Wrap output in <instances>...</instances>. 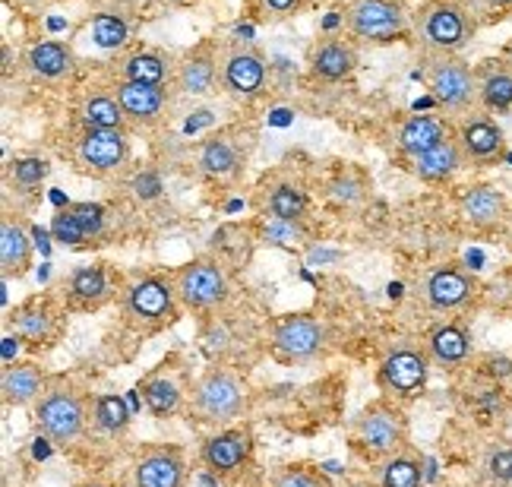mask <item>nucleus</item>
I'll return each instance as SVG.
<instances>
[{
    "instance_id": "nucleus-51",
    "label": "nucleus",
    "mask_w": 512,
    "mask_h": 487,
    "mask_svg": "<svg viewBox=\"0 0 512 487\" xmlns=\"http://www.w3.org/2000/svg\"><path fill=\"white\" fill-rule=\"evenodd\" d=\"M503 61L512 67V42H509V45H506V51H503Z\"/></svg>"
},
{
    "instance_id": "nucleus-49",
    "label": "nucleus",
    "mask_w": 512,
    "mask_h": 487,
    "mask_svg": "<svg viewBox=\"0 0 512 487\" xmlns=\"http://www.w3.org/2000/svg\"><path fill=\"white\" fill-rule=\"evenodd\" d=\"M13 345H19V336H16V339H13V336H7V339H4V358H10V355H13Z\"/></svg>"
},
{
    "instance_id": "nucleus-27",
    "label": "nucleus",
    "mask_w": 512,
    "mask_h": 487,
    "mask_svg": "<svg viewBox=\"0 0 512 487\" xmlns=\"http://www.w3.org/2000/svg\"><path fill=\"white\" fill-rule=\"evenodd\" d=\"M10 323L16 329V336L19 339H26L32 345H45L54 339V314L45 307V304H38V301H29L23 307H16L13 314H10Z\"/></svg>"
},
{
    "instance_id": "nucleus-36",
    "label": "nucleus",
    "mask_w": 512,
    "mask_h": 487,
    "mask_svg": "<svg viewBox=\"0 0 512 487\" xmlns=\"http://www.w3.org/2000/svg\"><path fill=\"white\" fill-rule=\"evenodd\" d=\"M92 418L95 427L105 434H121L124 427L130 424V408L121 396H98L92 405Z\"/></svg>"
},
{
    "instance_id": "nucleus-37",
    "label": "nucleus",
    "mask_w": 512,
    "mask_h": 487,
    "mask_svg": "<svg viewBox=\"0 0 512 487\" xmlns=\"http://www.w3.org/2000/svg\"><path fill=\"white\" fill-rule=\"evenodd\" d=\"M92 38H95V45L98 48H124L127 45V38H130V29L121 16H114V13H98L92 19Z\"/></svg>"
},
{
    "instance_id": "nucleus-1",
    "label": "nucleus",
    "mask_w": 512,
    "mask_h": 487,
    "mask_svg": "<svg viewBox=\"0 0 512 487\" xmlns=\"http://www.w3.org/2000/svg\"><path fill=\"white\" fill-rule=\"evenodd\" d=\"M424 83L446 114L465 118L481 102L478 92V70L459 54H427L424 57Z\"/></svg>"
},
{
    "instance_id": "nucleus-32",
    "label": "nucleus",
    "mask_w": 512,
    "mask_h": 487,
    "mask_svg": "<svg viewBox=\"0 0 512 487\" xmlns=\"http://www.w3.org/2000/svg\"><path fill=\"white\" fill-rule=\"evenodd\" d=\"M80 118L86 124V130H121L124 124V108L121 102L114 99V95H105V92H95L83 102V111Z\"/></svg>"
},
{
    "instance_id": "nucleus-6",
    "label": "nucleus",
    "mask_w": 512,
    "mask_h": 487,
    "mask_svg": "<svg viewBox=\"0 0 512 487\" xmlns=\"http://www.w3.org/2000/svg\"><path fill=\"white\" fill-rule=\"evenodd\" d=\"M38 431L54 446H73L86 431V402L67 386H54L35 405Z\"/></svg>"
},
{
    "instance_id": "nucleus-4",
    "label": "nucleus",
    "mask_w": 512,
    "mask_h": 487,
    "mask_svg": "<svg viewBox=\"0 0 512 487\" xmlns=\"http://www.w3.org/2000/svg\"><path fill=\"white\" fill-rule=\"evenodd\" d=\"M354 440L361 443V450L367 456L389 459L399 456L408 443V421L402 415V408L392 402H373L364 412L354 418Z\"/></svg>"
},
{
    "instance_id": "nucleus-38",
    "label": "nucleus",
    "mask_w": 512,
    "mask_h": 487,
    "mask_svg": "<svg viewBox=\"0 0 512 487\" xmlns=\"http://www.w3.org/2000/svg\"><path fill=\"white\" fill-rule=\"evenodd\" d=\"M48 162L45 159H35V155H26V159H16L13 165H10V181L16 184V187H23V190H32V187H38L45 178H48Z\"/></svg>"
},
{
    "instance_id": "nucleus-50",
    "label": "nucleus",
    "mask_w": 512,
    "mask_h": 487,
    "mask_svg": "<svg viewBox=\"0 0 512 487\" xmlns=\"http://www.w3.org/2000/svg\"><path fill=\"white\" fill-rule=\"evenodd\" d=\"M506 244L512 250V212H509V222H506Z\"/></svg>"
},
{
    "instance_id": "nucleus-22",
    "label": "nucleus",
    "mask_w": 512,
    "mask_h": 487,
    "mask_svg": "<svg viewBox=\"0 0 512 487\" xmlns=\"http://www.w3.org/2000/svg\"><path fill=\"white\" fill-rule=\"evenodd\" d=\"M427 355L440 367H462L471 358V339L459 323H440L427 336Z\"/></svg>"
},
{
    "instance_id": "nucleus-5",
    "label": "nucleus",
    "mask_w": 512,
    "mask_h": 487,
    "mask_svg": "<svg viewBox=\"0 0 512 487\" xmlns=\"http://www.w3.org/2000/svg\"><path fill=\"white\" fill-rule=\"evenodd\" d=\"M411 16L402 0H348L345 26L354 38L373 45H389L408 32Z\"/></svg>"
},
{
    "instance_id": "nucleus-43",
    "label": "nucleus",
    "mask_w": 512,
    "mask_h": 487,
    "mask_svg": "<svg viewBox=\"0 0 512 487\" xmlns=\"http://www.w3.org/2000/svg\"><path fill=\"white\" fill-rule=\"evenodd\" d=\"M70 212H73V219L83 225L89 241L105 231V209L98 206V203H76V206H70Z\"/></svg>"
},
{
    "instance_id": "nucleus-29",
    "label": "nucleus",
    "mask_w": 512,
    "mask_h": 487,
    "mask_svg": "<svg viewBox=\"0 0 512 487\" xmlns=\"http://www.w3.org/2000/svg\"><path fill=\"white\" fill-rule=\"evenodd\" d=\"M29 70L42 80H61L73 70V51L64 42H38L26 54Z\"/></svg>"
},
{
    "instance_id": "nucleus-18",
    "label": "nucleus",
    "mask_w": 512,
    "mask_h": 487,
    "mask_svg": "<svg viewBox=\"0 0 512 487\" xmlns=\"http://www.w3.org/2000/svg\"><path fill=\"white\" fill-rule=\"evenodd\" d=\"M215 80H219V67H215V54L209 45L190 51L174 73V83L184 95H209Z\"/></svg>"
},
{
    "instance_id": "nucleus-33",
    "label": "nucleus",
    "mask_w": 512,
    "mask_h": 487,
    "mask_svg": "<svg viewBox=\"0 0 512 487\" xmlns=\"http://www.w3.org/2000/svg\"><path fill=\"white\" fill-rule=\"evenodd\" d=\"M124 80L127 83H146V86H165L168 80V61L159 51H140L124 61Z\"/></svg>"
},
{
    "instance_id": "nucleus-52",
    "label": "nucleus",
    "mask_w": 512,
    "mask_h": 487,
    "mask_svg": "<svg viewBox=\"0 0 512 487\" xmlns=\"http://www.w3.org/2000/svg\"><path fill=\"white\" fill-rule=\"evenodd\" d=\"M168 4H187V0H168Z\"/></svg>"
},
{
    "instance_id": "nucleus-2",
    "label": "nucleus",
    "mask_w": 512,
    "mask_h": 487,
    "mask_svg": "<svg viewBox=\"0 0 512 487\" xmlns=\"http://www.w3.org/2000/svg\"><path fill=\"white\" fill-rule=\"evenodd\" d=\"M415 32L427 54H459L475 38V19L459 0H430L415 13Z\"/></svg>"
},
{
    "instance_id": "nucleus-19",
    "label": "nucleus",
    "mask_w": 512,
    "mask_h": 487,
    "mask_svg": "<svg viewBox=\"0 0 512 487\" xmlns=\"http://www.w3.org/2000/svg\"><path fill=\"white\" fill-rule=\"evenodd\" d=\"M114 99L121 102L124 114L133 121H155L165 111L168 92L165 86H146V83H127L121 80L114 89Z\"/></svg>"
},
{
    "instance_id": "nucleus-8",
    "label": "nucleus",
    "mask_w": 512,
    "mask_h": 487,
    "mask_svg": "<svg viewBox=\"0 0 512 487\" xmlns=\"http://www.w3.org/2000/svg\"><path fill=\"white\" fill-rule=\"evenodd\" d=\"M329 342V329L310 314H288L272 323V352L285 361H313Z\"/></svg>"
},
{
    "instance_id": "nucleus-16",
    "label": "nucleus",
    "mask_w": 512,
    "mask_h": 487,
    "mask_svg": "<svg viewBox=\"0 0 512 487\" xmlns=\"http://www.w3.org/2000/svg\"><path fill=\"white\" fill-rule=\"evenodd\" d=\"M184 456L174 446L149 450L133 469V487H184Z\"/></svg>"
},
{
    "instance_id": "nucleus-12",
    "label": "nucleus",
    "mask_w": 512,
    "mask_h": 487,
    "mask_svg": "<svg viewBox=\"0 0 512 487\" xmlns=\"http://www.w3.org/2000/svg\"><path fill=\"white\" fill-rule=\"evenodd\" d=\"M130 155V143L124 130H86L83 140L76 143V162L86 171L108 174L117 171Z\"/></svg>"
},
{
    "instance_id": "nucleus-7",
    "label": "nucleus",
    "mask_w": 512,
    "mask_h": 487,
    "mask_svg": "<svg viewBox=\"0 0 512 487\" xmlns=\"http://www.w3.org/2000/svg\"><path fill=\"white\" fill-rule=\"evenodd\" d=\"M174 295L187 310L206 314V310L228 304L231 285L225 269L215 260H193L174 272Z\"/></svg>"
},
{
    "instance_id": "nucleus-13",
    "label": "nucleus",
    "mask_w": 512,
    "mask_h": 487,
    "mask_svg": "<svg viewBox=\"0 0 512 487\" xmlns=\"http://www.w3.org/2000/svg\"><path fill=\"white\" fill-rule=\"evenodd\" d=\"M509 212L512 209H509L506 197L490 184H475V187L462 190V197H459V216L478 231H494L500 225L506 228Z\"/></svg>"
},
{
    "instance_id": "nucleus-41",
    "label": "nucleus",
    "mask_w": 512,
    "mask_h": 487,
    "mask_svg": "<svg viewBox=\"0 0 512 487\" xmlns=\"http://www.w3.org/2000/svg\"><path fill=\"white\" fill-rule=\"evenodd\" d=\"M272 487H329V481L307 465H288L272 478Z\"/></svg>"
},
{
    "instance_id": "nucleus-20",
    "label": "nucleus",
    "mask_w": 512,
    "mask_h": 487,
    "mask_svg": "<svg viewBox=\"0 0 512 487\" xmlns=\"http://www.w3.org/2000/svg\"><path fill=\"white\" fill-rule=\"evenodd\" d=\"M465 162L468 159H465V152H462L459 136H446L440 146H433L430 152L418 155V159H415V174H418L421 181L437 184V181H449L452 174H459Z\"/></svg>"
},
{
    "instance_id": "nucleus-25",
    "label": "nucleus",
    "mask_w": 512,
    "mask_h": 487,
    "mask_svg": "<svg viewBox=\"0 0 512 487\" xmlns=\"http://www.w3.org/2000/svg\"><path fill=\"white\" fill-rule=\"evenodd\" d=\"M310 67L320 80L339 83V80H345V76H351L354 67H358V54H354V48L348 42H342V38H326V42L313 51Z\"/></svg>"
},
{
    "instance_id": "nucleus-28",
    "label": "nucleus",
    "mask_w": 512,
    "mask_h": 487,
    "mask_svg": "<svg viewBox=\"0 0 512 487\" xmlns=\"http://www.w3.org/2000/svg\"><path fill=\"white\" fill-rule=\"evenodd\" d=\"M196 162H200V171L209 174V178H231L241 168V152L228 136H209V140H203Z\"/></svg>"
},
{
    "instance_id": "nucleus-21",
    "label": "nucleus",
    "mask_w": 512,
    "mask_h": 487,
    "mask_svg": "<svg viewBox=\"0 0 512 487\" xmlns=\"http://www.w3.org/2000/svg\"><path fill=\"white\" fill-rule=\"evenodd\" d=\"M449 133V124L437 114H418V118H408L399 130V149L408 159H418V155L430 152L433 146H440Z\"/></svg>"
},
{
    "instance_id": "nucleus-31",
    "label": "nucleus",
    "mask_w": 512,
    "mask_h": 487,
    "mask_svg": "<svg viewBox=\"0 0 512 487\" xmlns=\"http://www.w3.org/2000/svg\"><path fill=\"white\" fill-rule=\"evenodd\" d=\"M70 298L80 307H98L108 298V276L102 266H80L70 276Z\"/></svg>"
},
{
    "instance_id": "nucleus-3",
    "label": "nucleus",
    "mask_w": 512,
    "mask_h": 487,
    "mask_svg": "<svg viewBox=\"0 0 512 487\" xmlns=\"http://www.w3.org/2000/svg\"><path fill=\"white\" fill-rule=\"evenodd\" d=\"M193 412L206 424H228L234 418H241L244 405H247V389L244 383L231 374V370H206V374L193 383Z\"/></svg>"
},
{
    "instance_id": "nucleus-24",
    "label": "nucleus",
    "mask_w": 512,
    "mask_h": 487,
    "mask_svg": "<svg viewBox=\"0 0 512 487\" xmlns=\"http://www.w3.org/2000/svg\"><path fill=\"white\" fill-rule=\"evenodd\" d=\"M478 70V92L487 111H512V67L506 61H484Z\"/></svg>"
},
{
    "instance_id": "nucleus-44",
    "label": "nucleus",
    "mask_w": 512,
    "mask_h": 487,
    "mask_svg": "<svg viewBox=\"0 0 512 487\" xmlns=\"http://www.w3.org/2000/svg\"><path fill=\"white\" fill-rule=\"evenodd\" d=\"M487 472L497 481H512V450L509 446H500V450L487 456Z\"/></svg>"
},
{
    "instance_id": "nucleus-34",
    "label": "nucleus",
    "mask_w": 512,
    "mask_h": 487,
    "mask_svg": "<svg viewBox=\"0 0 512 487\" xmlns=\"http://www.w3.org/2000/svg\"><path fill=\"white\" fill-rule=\"evenodd\" d=\"M269 212L272 219H288V222H304L307 216V193L294 184H279L269 193Z\"/></svg>"
},
{
    "instance_id": "nucleus-40",
    "label": "nucleus",
    "mask_w": 512,
    "mask_h": 487,
    "mask_svg": "<svg viewBox=\"0 0 512 487\" xmlns=\"http://www.w3.org/2000/svg\"><path fill=\"white\" fill-rule=\"evenodd\" d=\"M51 235H54V241L57 244H64V247H83L89 238H86V231H83V225L73 219V212L67 209V212H57L54 216V222H51Z\"/></svg>"
},
{
    "instance_id": "nucleus-10",
    "label": "nucleus",
    "mask_w": 512,
    "mask_h": 487,
    "mask_svg": "<svg viewBox=\"0 0 512 487\" xmlns=\"http://www.w3.org/2000/svg\"><path fill=\"white\" fill-rule=\"evenodd\" d=\"M475 295H478L475 276H468L459 266H433L424 276V301L437 314L462 310Z\"/></svg>"
},
{
    "instance_id": "nucleus-26",
    "label": "nucleus",
    "mask_w": 512,
    "mask_h": 487,
    "mask_svg": "<svg viewBox=\"0 0 512 487\" xmlns=\"http://www.w3.org/2000/svg\"><path fill=\"white\" fill-rule=\"evenodd\" d=\"M42 386H45V377L35 364H13L4 370V377H0V393H4L7 405L35 402L38 396H45Z\"/></svg>"
},
{
    "instance_id": "nucleus-42",
    "label": "nucleus",
    "mask_w": 512,
    "mask_h": 487,
    "mask_svg": "<svg viewBox=\"0 0 512 487\" xmlns=\"http://www.w3.org/2000/svg\"><path fill=\"white\" fill-rule=\"evenodd\" d=\"M364 178L361 174H354V171H345L342 178L332 181V200L342 203V206H354V203H361L364 200Z\"/></svg>"
},
{
    "instance_id": "nucleus-17",
    "label": "nucleus",
    "mask_w": 512,
    "mask_h": 487,
    "mask_svg": "<svg viewBox=\"0 0 512 487\" xmlns=\"http://www.w3.org/2000/svg\"><path fill=\"white\" fill-rule=\"evenodd\" d=\"M247 456H250V434L241 431V427H225V431L203 443V462L219 475L241 469Z\"/></svg>"
},
{
    "instance_id": "nucleus-15",
    "label": "nucleus",
    "mask_w": 512,
    "mask_h": 487,
    "mask_svg": "<svg viewBox=\"0 0 512 487\" xmlns=\"http://www.w3.org/2000/svg\"><path fill=\"white\" fill-rule=\"evenodd\" d=\"M459 143H462V152L468 162H497L503 149H506V140H503V130L497 127V121H490L487 114H468L459 127Z\"/></svg>"
},
{
    "instance_id": "nucleus-30",
    "label": "nucleus",
    "mask_w": 512,
    "mask_h": 487,
    "mask_svg": "<svg viewBox=\"0 0 512 487\" xmlns=\"http://www.w3.org/2000/svg\"><path fill=\"white\" fill-rule=\"evenodd\" d=\"M143 402H146V408H149L155 418H171V415L181 412L184 393H181V386H177L171 377L152 374L143 383Z\"/></svg>"
},
{
    "instance_id": "nucleus-48",
    "label": "nucleus",
    "mask_w": 512,
    "mask_h": 487,
    "mask_svg": "<svg viewBox=\"0 0 512 487\" xmlns=\"http://www.w3.org/2000/svg\"><path fill=\"white\" fill-rule=\"evenodd\" d=\"M478 4H481L487 13H509V10H512V0H478Z\"/></svg>"
},
{
    "instance_id": "nucleus-35",
    "label": "nucleus",
    "mask_w": 512,
    "mask_h": 487,
    "mask_svg": "<svg viewBox=\"0 0 512 487\" xmlns=\"http://www.w3.org/2000/svg\"><path fill=\"white\" fill-rule=\"evenodd\" d=\"M380 484L383 487H421V462L405 453L383 459Z\"/></svg>"
},
{
    "instance_id": "nucleus-53",
    "label": "nucleus",
    "mask_w": 512,
    "mask_h": 487,
    "mask_svg": "<svg viewBox=\"0 0 512 487\" xmlns=\"http://www.w3.org/2000/svg\"><path fill=\"white\" fill-rule=\"evenodd\" d=\"M89 487H102V484H89Z\"/></svg>"
},
{
    "instance_id": "nucleus-9",
    "label": "nucleus",
    "mask_w": 512,
    "mask_h": 487,
    "mask_svg": "<svg viewBox=\"0 0 512 487\" xmlns=\"http://www.w3.org/2000/svg\"><path fill=\"white\" fill-rule=\"evenodd\" d=\"M430 358L424 348L415 345H396L380 364V386L389 396H411L427 383Z\"/></svg>"
},
{
    "instance_id": "nucleus-23",
    "label": "nucleus",
    "mask_w": 512,
    "mask_h": 487,
    "mask_svg": "<svg viewBox=\"0 0 512 487\" xmlns=\"http://www.w3.org/2000/svg\"><path fill=\"white\" fill-rule=\"evenodd\" d=\"M32 266V241L26 235V228L4 219L0 222V269H4V279H19L26 276Z\"/></svg>"
},
{
    "instance_id": "nucleus-45",
    "label": "nucleus",
    "mask_w": 512,
    "mask_h": 487,
    "mask_svg": "<svg viewBox=\"0 0 512 487\" xmlns=\"http://www.w3.org/2000/svg\"><path fill=\"white\" fill-rule=\"evenodd\" d=\"M133 193L140 200H155L162 193V184H159V178H155L152 171H146V174H140V178L133 181Z\"/></svg>"
},
{
    "instance_id": "nucleus-47",
    "label": "nucleus",
    "mask_w": 512,
    "mask_h": 487,
    "mask_svg": "<svg viewBox=\"0 0 512 487\" xmlns=\"http://www.w3.org/2000/svg\"><path fill=\"white\" fill-rule=\"evenodd\" d=\"M484 367H487V374H490V377H500V380L512 374V361H509V358H487Z\"/></svg>"
},
{
    "instance_id": "nucleus-39",
    "label": "nucleus",
    "mask_w": 512,
    "mask_h": 487,
    "mask_svg": "<svg viewBox=\"0 0 512 487\" xmlns=\"http://www.w3.org/2000/svg\"><path fill=\"white\" fill-rule=\"evenodd\" d=\"M263 235L269 244H279V247H298L307 241V231L301 222H288V219H272L266 228H263Z\"/></svg>"
},
{
    "instance_id": "nucleus-14",
    "label": "nucleus",
    "mask_w": 512,
    "mask_h": 487,
    "mask_svg": "<svg viewBox=\"0 0 512 487\" xmlns=\"http://www.w3.org/2000/svg\"><path fill=\"white\" fill-rule=\"evenodd\" d=\"M222 83L228 92L238 99H256L266 89V61L260 51L253 48H238L225 57L222 67Z\"/></svg>"
},
{
    "instance_id": "nucleus-46",
    "label": "nucleus",
    "mask_w": 512,
    "mask_h": 487,
    "mask_svg": "<svg viewBox=\"0 0 512 487\" xmlns=\"http://www.w3.org/2000/svg\"><path fill=\"white\" fill-rule=\"evenodd\" d=\"M260 4H263L266 13H272V16H279V19H282V16L298 13L304 0H260Z\"/></svg>"
},
{
    "instance_id": "nucleus-11",
    "label": "nucleus",
    "mask_w": 512,
    "mask_h": 487,
    "mask_svg": "<svg viewBox=\"0 0 512 487\" xmlns=\"http://www.w3.org/2000/svg\"><path fill=\"white\" fill-rule=\"evenodd\" d=\"M174 285L162 282V279H140L127 288L124 295V310L133 323H146V326H162L171 323L174 317Z\"/></svg>"
}]
</instances>
